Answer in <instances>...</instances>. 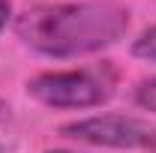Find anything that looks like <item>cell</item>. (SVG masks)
I'll return each mask as SVG.
<instances>
[{"label":"cell","mask_w":156,"mask_h":153,"mask_svg":"<svg viewBox=\"0 0 156 153\" xmlns=\"http://www.w3.org/2000/svg\"><path fill=\"white\" fill-rule=\"evenodd\" d=\"M24 45L45 57H81L114 45L129 30V9L111 0L48 3L27 9L15 24Z\"/></svg>","instance_id":"6da1fadb"},{"label":"cell","mask_w":156,"mask_h":153,"mask_svg":"<svg viewBox=\"0 0 156 153\" xmlns=\"http://www.w3.org/2000/svg\"><path fill=\"white\" fill-rule=\"evenodd\" d=\"M27 93L48 108H93L111 96V84L96 72H39L27 81Z\"/></svg>","instance_id":"7a4b0ae2"},{"label":"cell","mask_w":156,"mask_h":153,"mask_svg":"<svg viewBox=\"0 0 156 153\" xmlns=\"http://www.w3.org/2000/svg\"><path fill=\"white\" fill-rule=\"evenodd\" d=\"M150 132L153 126L126 114H96L60 126V135L72 141L93 144V147H111V150H147Z\"/></svg>","instance_id":"3957f363"},{"label":"cell","mask_w":156,"mask_h":153,"mask_svg":"<svg viewBox=\"0 0 156 153\" xmlns=\"http://www.w3.org/2000/svg\"><path fill=\"white\" fill-rule=\"evenodd\" d=\"M132 54L147 63H156V27H147L141 36L132 42Z\"/></svg>","instance_id":"277c9868"},{"label":"cell","mask_w":156,"mask_h":153,"mask_svg":"<svg viewBox=\"0 0 156 153\" xmlns=\"http://www.w3.org/2000/svg\"><path fill=\"white\" fill-rule=\"evenodd\" d=\"M135 102L144 108V111L156 114V78H144V81L135 87Z\"/></svg>","instance_id":"5b68a950"},{"label":"cell","mask_w":156,"mask_h":153,"mask_svg":"<svg viewBox=\"0 0 156 153\" xmlns=\"http://www.w3.org/2000/svg\"><path fill=\"white\" fill-rule=\"evenodd\" d=\"M9 12H12V6H9V0H0V30L6 27V21H9Z\"/></svg>","instance_id":"8992f818"},{"label":"cell","mask_w":156,"mask_h":153,"mask_svg":"<svg viewBox=\"0 0 156 153\" xmlns=\"http://www.w3.org/2000/svg\"><path fill=\"white\" fill-rule=\"evenodd\" d=\"M147 150H150V153H156V129L150 132V141H147Z\"/></svg>","instance_id":"52a82bcc"},{"label":"cell","mask_w":156,"mask_h":153,"mask_svg":"<svg viewBox=\"0 0 156 153\" xmlns=\"http://www.w3.org/2000/svg\"><path fill=\"white\" fill-rule=\"evenodd\" d=\"M48 153H69V150H48Z\"/></svg>","instance_id":"ba28073f"}]
</instances>
